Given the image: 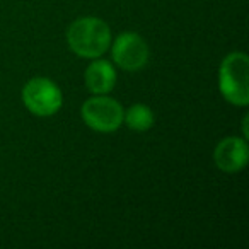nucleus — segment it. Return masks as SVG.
I'll list each match as a JSON object with an SVG mask.
<instances>
[{
  "label": "nucleus",
  "instance_id": "obj_1",
  "mask_svg": "<svg viewBox=\"0 0 249 249\" xmlns=\"http://www.w3.org/2000/svg\"><path fill=\"white\" fill-rule=\"evenodd\" d=\"M67 41L73 53L84 58H97L111 43V31L97 18H80L67 31Z\"/></svg>",
  "mask_w": 249,
  "mask_h": 249
},
{
  "label": "nucleus",
  "instance_id": "obj_2",
  "mask_svg": "<svg viewBox=\"0 0 249 249\" xmlns=\"http://www.w3.org/2000/svg\"><path fill=\"white\" fill-rule=\"evenodd\" d=\"M249 60L246 53H231L225 56L218 72V87L225 99L235 106H248Z\"/></svg>",
  "mask_w": 249,
  "mask_h": 249
},
{
  "label": "nucleus",
  "instance_id": "obj_3",
  "mask_svg": "<svg viewBox=\"0 0 249 249\" xmlns=\"http://www.w3.org/2000/svg\"><path fill=\"white\" fill-rule=\"evenodd\" d=\"M22 101L36 116H52L62 107V92L50 79L36 77L24 86Z\"/></svg>",
  "mask_w": 249,
  "mask_h": 249
},
{
  "label": "nucleus",
  "instance_id": "obj_4",
  "mask_svg": "<svg viewBox=\"0 0 249 249\" xmlns=\"http://www.w3.org/2000/svg\"><path fill=\"white\" fill-rule=\"evenodd\" d=\"M82 118L96 132H114L123 123V107L111 97L96 96L82 104Z\"/></svg>",
  "mask_w": 249,
  "mask_h": 249
},
{
  "label": "nucleus",
  "instance_id": "obj_5",
  "mask_svg": "<svg viewBox=\"0 0 249 249\" xmlns=\"http://www.w3.org/2000/svg\"><path fill=\"white\" fill-rule=\"evenodd\" d=\"M111 56L118 67L135 72L145 67L149 60V46L143 41V38H140L135 33H123L114 39Z\"/></svg>",
  "mask_w": 249,
  "mask_h": 249
},
{
  "label": "nucleus",
  "instance_id": "obj_6",
  "mask_svg": "<svg viewBox=\"0 0 249 249\" xmlns=\"http://www.w3.org/2000/svg\"><path fill=\"white\" fill-rule=\"evenodd\" d=\"M249 157L248 143L244 139H237V137H229L224 139L217 145L213 152V159L218 169L225 171V173H237L246 166Z\"/></svg>",
  "mask_w": 249,
  "mask_h": 249
},
{
  "label": "nucleus",
  "instance_id": "obj_7",
  "mask_svg": "<svg viewBox=\"0 0 249 249\" xmlns=\"http://www.w3.org/2000/svg\"><path fill=\"white\" fill-rule=\"evenodd\" d=\"M116 72L106 60H96L86 70V86L94 94H106L114 87Z\"/></svg>",
  "mask_w": 249,
  "mask_h": 249
},
{
  "label": "nucleus",
  "instance_id": "obj_8",
  "mask_svg": "<svg viewBox=\"0 0 249 249\" xmlns=\"http://www.w3.org/2000/svg\"><path fill=\"white\" fill-rule=\"evenodd\" d=\"M123 120H126V124L135 132H145L152 126L154 113L145 104H135L126 111V116H123Z\"/></svg>",
  "mask_w": 249,
  "mask_h": 249
}]
</instances>
